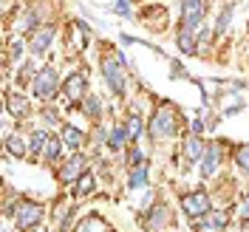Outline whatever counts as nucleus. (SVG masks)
Listing matches in <instances>:
<instances>
[{
    "label": "nucleus",
    "mask_w": 249,
    "mask_h": 232,
    "mask_svg": "<svg viewBox=\"0 0 249 232\" xmlns=\"http://www.w3.org/2000/svg\"><path fill=\"white\" fill-rule=\"evenodd\" d=\"M244 198H249V184H247V196H244Z\"/></svg>",
    "instance_id": "41"
},
{
    "label": "nucleus",
    "mask_w": 249,
    "mask_h": 232,
    "mask_svg": "<svg viewBox=\"0 0 249 232\" xmlns=\"http://www.w3.org/2000/svg\"><path fill=\"white\" fill-rule=\"evenodd\" d=\"M88 93L91 91H88V74L85 71L65 74V79H62V96H65V102H82Z\"/></svg>",
    "instance_id": "9"
},
{
    "label": "nucleus",
    "mask_w": 249,
    "mask_h": 232,
    "mask_svg": "<svg viewBox=\"0 0 249 232\" xmlns=\"http://www.w3.org/2000/svg\"><path fill=\"white\" fill-rule=\"evenodd\" d=\"M224 164V144L221 142H207V150H204L201 161H198V173L201 178H213Z\"/></svg>",
    "instance_id": "12"
},
{
    "label": "nucleus",
    "mask_w": 249,
    "mask_h": 232,
    "mask_svg": "<svg viewBox=\"0 0 249 232\" xmlns=\"http://www.w3.org/2000/svg\"><path fill=\"white\" fill-rule=\"evenodd\" d=\"M40 116H43V122H46V127H62V119H60V110L54 108L51 102H46L43 105V110H40Z\"/></svg>",
    "instance_id": "31"
},
{
    "label": "nucleus",
    "mask_w": 249,
    "mask_h": 232,
    "mask_svg": "<svg viewBox=\"0 0 249 232\" xmlns=\"http://www.w3.org/2000/svg\"><path fill=\"white\" fill-rule=\"evenodd\" d=\"M139 20L144 23V29L150 31H164L167 29V9L164 6H144V12L139 15Z\"/></svg>",
    "instance_id": "16"
},
{
    "label": "nucleus",
    "mask_w": 249,
    "mask_h": 232,
    "mask_svg": "<svg viewBox=\"0 0 249 232\" xmlns=\"http://www.w3.org/2000/svg\"><path fill=\"white\" fill-rule=\"evenodd\" d=\"M37 71H40V65H37V57H26V60L17 65V85L23 88V85H31V79L37 77Z\"/></svg>",
    "instance_id": "26"
},
{
    "label": "nucleus",
    "mask_w": 249,
    "mask_h": 232,
    "mask_svg": "<svg viewBox=\"0 0 249 232\" xmlns=\"http://www.w3.org/2000/svg\"><path fill=\"white\" fill-rule=\"evenodd\" d=\"M62 136H51L48 139V147H46V153H43V161L46 164H57L60 161V153H62Z\"/></svg>",
    "instance_id": "30"
},
{
    "label": "nucleus",
    "mask_w": 249,
    "mask_h": 232,
    "mask_svg": "<svg viewBox=\"0 0 249 232\" xmlns=\"http://www.w3.org/2000/svg\"><path fill=\"white\" fill-rule=\"evenodd\" d=\"M96 193V176H93L91 170H85L82 176H79L77 181H74V198H88V196H93Z\"/></svg>",
    "instance_id": "25"
},
{
    "label": "nucleus",
    "mask_w": 249,
    "mask_h": 232,
    "mask_svg": "<svg viewBox=\"0 0 249 232\" xmlns=\"http://www.w3.org/2000/svg\"><path fill=\"white\" fill-rule=\"evenodd\" d=\"M46 15H48V9H46L43 0H40V3H31L29 9L17 17V31H20V34H31V31H37L40 26H46L48 23Z\"/></svg>",
    "instance_id": "11"
},
{
    "label": "nucleus",
    "mask_w": 249,
    "mask_h": 232,
    "mask_svg": "<svg viewBox=\"0 0 249 232\" xmlns=\"http://www.w3.org/2000/svg\"><path fill=\"white\" fill-rule=\"evenodd\" d=\"M60 136H62L65 150H71V153L82 150V147H85V142H88V133H85L82 127H77V125H71V122H65L60 127Z\"/></svg>",
    "instance_id": "15"
},
{
    "label": "nucleus",
    "mask_w": 249,
    "mask_h": 232,
    "mask_svg": "<svg viewBox=\"0 0 249 232\" xmlns=\"http://www.w3.org/2000/svg\"><path fill=\"white\" fill-rule=\"evenodd\" d=\"M46 221V207L31 198H20L15 210V230L17 232H34Z\"/></svg>",
    "instance_id": "3"
},
{
    "label": "nucleus",
    "mask_w": 249,
    "mask_h": 232,
    "mask_svg": "<svg viewBox=\"0 0 249 232\" xmlns=\"http://www.w3.org/2000/svg\"><path fill=\"white\" fill-rule=\"evenodd\" d=\"M170 79H190L187 68H184L178 60H170Z\"/></svg>",
    "instance_id": "36"
},
{
    "label": "nucleus",
    "mask_w": 249,
    "mask_h": 232,
    "mask_svg": "<svg viewBox=\"0 0 249 232\" xmlns=\"http://www.w3.org/2000/svg\"><path fill=\"white\" fill-rule=\"evenodd\" d=\"M238 215H241V224L247 227V224H249V198H244V204L238 207Z\"/></svg>",
    "instance_id": "39"
},
{
    "label": "nucleus",
    "mask_w": 249,
    "mask_h": 232,
    "mask_svg": "<svg viewBox=\"0 0 249 232\" xmlns=\"http://www.w3.org/2000/svg\"><path fill=\"white\" fill-rule=\"evenodd\" d=\"M108 9L113 12V15L124 17V20H133V3H130V0H113Z\"/></svg>",
    "instance_id": "32"
},
{
    "label": "nucleus",
    "mask_w": 249,
    "mask_h": 232,
    "mask_svg": "<svg viewBox=\"0 0 249 232\" xmlns=\"http://www.w3.org/2000/svg\"><path fill=\"white\" fill-rule=\"evenodd\" d=\"M85 170H88V156L82 153V150H77V153H71L65 161H62L60 181H62V184H74V181H77Z\"/></svg>",
    "instance_id": "13"
},
{
    "label": "nucleus",
    "mask_w": 249,
    "mask_h": 232,
    "mask_svg": "<svg viewBox=\"0 0 249 232\" xmlns=\"http://www.w3.org/2000/svg\"><path fill=\"white\" fill-rule=\"evenodd\" d=\"M142 221H144V230L147 232H164L167 227H170V221H173V213H170V207L164 201H156L147 207V213L142 215Z\"/></svg>",
    "instance_id": "10"
},
{
    "label": "nucleus",
    "mask_w": 249,
    "mask_h": 232,
    "mask_svg": "<svg viewBox=\"0 0 249 232\" xmlns=\"http://www.w3.org/2000/svg\"><path fill=\"white\" fill-rule=\"evenodd\" d=\"M124 161H127V167L133 170V167H142V164L147 161V156L142 153L136 144H130V150H127V156H124Z\"/></svg>",
    "instance_id": "33"
},
{
    "label": "nucleus",
    "mask_w": 249,
    "mask_h": 232,
    "mask_svg": "<svg viewBox=\"0 0 249 232\" xmlns=\"http://www.w3.org/2000/svg\"><path fill=\"white\" fill-rule=\"evenodd\" d=\"M178 110L170 99H161L150 113V122H147V139L153 142H170L178 136Z\"/></svg>",
    "instance_id": "1"
},
{
    "label": "nucleus",
    "mask_w": 249,
    "mask_h": 232,
    "mask_svg": "<svg viewBox=\"0 0 249 232\" xmlns=\"http://www.w3.org/2000/svg\"><path fill=\"white\" fill-rule=\"evenodd\" d=\"M113 57H116V62L122 65L124 71H127V74H130V71H136V65H130V60L124 57V51H122V48H113Z\"/></svg>",
    "instance_id": "38"
},
{
    "label": "nucleus",
    "mask_w": 249,
    "mask_h": 232,
    "mask_svg": "<svg viewBox=\"0 0 249 232\" xmlns=\"http://www.w3.org/2000/svg\"><path fill=\"white\" fill-rule=\"evenodd\" d=\"M54 40H57V26H54V23L40 26L37 31H31L29 34V54L31 57H37V60H43L48 51H51Z\"/></svg>",
    "instance_id": "8"
},
{
    "label": "nucleus",
    "mask_w": 249,
    "mask_h": 232,
    "mask_svg": "<svg viewBox=\"0 0 249 232\" xmlns=\"http://www.w3.org/2000/svg\"><path fill=\"white\" fill-rule=\"evenodd\" d=\"M232 161H235V167L244 173V176H249V142L235 144L232 147Z\"/></svg>",
    "instance_id": "29"
},
{
    "label": "nucleus",
    "mask_w": 249,
    "mask_h": 232,
    "mask_svg": "<svg viewBox=\"0 0 249 232\" xmlns=\"http://www.w3.org/2000/svg\"><path fill=\"white\" fill-rule=\"evenodd\" d=\"M221 122V113H207V130H215Z\"/></svg>",
    "instance_id": "40"
},
{
    "label": "nucleus",
    "mask_w": 249,
    "mask_h": 232,
    "mask_svg": "<svg viewBox=\"0 0 249 232\" xmlns=\"http://www.w3.org/2000/svg\"><path fill=\"white\" fill-rule=\"evenodd\" d=\"M232 15H235V3H224L221 12H218L215 23H213V31H215V40H221L227 31L232 29Z\"/></svg>",
    "instance_id": "23"
},
{
    "label": "nucleus",
    "mask_w": 249,
    "mask_h": 232,
    "mask_svg": "<svg viewBox=\"0 0 249 232\" xmlns=\"http://www.w3.org/2000/svg\"><path fill=\"white\" fill-rule=\"evenodd\" d=\"M247 37H249V20H247Z\"/></svg>",
    "instance_id": "42"
},
{
    "label": "nucleus",
    "mask_w": 249,
    "mask_h": 232,
    "mask_svg": "<svg viewBox=\"0 0 249 232\" xmlns=\"http://www.w3.org/2000/svg\"><path fill=\"white\" fill-rule=\"evenodd\" d=\"M82 116L91 119L93 125L102 122V116H105V99H102L99 93H88V96L82 99Z\"/></svg>",
    "instance_id": "21"
},
{
    "label": "nucleus",
    "mask_w": 249,
    "mask_h": 232,
    "mask_svg": "<svg viewBox=\"0 0 249 232\" xmlns=\"http://www.w3.org/2000/svg\"><path fill=\"white\" fill-rule=\"evenodd\" d=\"M184 161L187 164H198L201 161V156H204V150H207V139L204 136H198V133H190L184 139Z\"/></svg>",
    "instance_id": "19"
},
{
    "label": "nucleus",
    "mask_w": 249,
    "mask_h": 232,
    "mask_svg": "<svg viewBox=\"0 0 249 232\" xmlns=\"http://www.w3.org/2000/svg\"><path fill=\"white\" fill-rule=\"evenodd\" d=\"M147 184H150V161H144L142 167H133L127 173V190L130 193L133 190H144Z\"/></svg>",
    "instance_id": "24"
},
{
    "label": "nucleus",
    "mask_w": 249,
    "mask_h": 232,
    "mask_svg": "<svg viewBox=\"0 0 249 232\" xmlns=\"http://www.w3.org/2000/svg\"><path fill=\"white\" fill-rule=\"evenodd\" d=\"M108 136H110V127L96 122V127H93V133H91V142L93 144H108Z\"/></svg>",
    "instance_id": "34"
},
{
    "label": "nucleus",
    "mask_w": 249,
    "mask_h": 232,
    "mask_svg": "<svg viewBox=\"0 0 249 232\" xmlns=\"http://www.w3.org/2000/svg\"><path fill=\"white\" fill-rule=\"evenodd\" d=\"M48 139H51V133H48V127H37V130H31L29 133V156L31 159H43L48 147Z\"/></svg>",
    "instance_id": "22"
},
{
    "label": "nucleus",
    "mask_w": 249,
    "mask_h": 232,
    "mask_svg": "<svg viewBox=\"0 0 249 232\" xmlns=\"http://www.w3.org/2000/svg\"><path fill=\"white\" fill-rule=\"evenodd\" d=\"M99 71H102V79H105V85L110 88V93L122 99L124 93H127V71L116 62V57L113 54H105L99 60Z\"/></svg>",
    "instance_id": "4"
},
{
    "label": "nucleus",
    "mask_w": 249,
    "mask_h": 232,
    "mask_svg": "<svg viewBox=\"0 0 249 232\" xmlns=\"http://www.w3.org/2000/svg\"><path fill=\"white\" fill-rule=\"evenodd\" d=\"M31 96L37 99V102H51V99H57V93L62 91V82H60V71L54 68V65H40V71H37V77L31 79L29 85Z\"/></svg>",
    "instance_id": "2"
},
{
    "label": "nucleus",
    "mask_w": 249,
    "mask_h": 232,
    "mask_svg": "<svg viewBox=\"0 0 249 232\" xmlns=\"http://www.w3.org/2000/svg\"><path fill=\"white\" fill-rule=\"evenodd\" d=\"M26 54H29V37H17V40H12L9 43V62L12 65H20V62L26 60Z\"/></svg>",
    "instance_id": "28"
},
{
    "label": "nucleus",
    "mask_w": 249,
    "mask_h": 232,
    "mask_svg": "<svg viewBox=\"0 0 249 232\" xmlns=\"http://www.w3.org/2000/svg\"><path fill=\"white\" fill-rule=\"evenodd\" d=\"M207 17V0H181L178 6V29L198 31Z\"/></svg>",
    "instance_id": "6"
},
{
    "label": "nucleus",
    "mask_w": 249,
    "mask_h": 232,
    "mask_svg": "<svg viewBox=\"0 0 249 232\" xmlns=\"http://www.w3.org/2000/svg\"><path fill=\"white\" fill-rule=\"evenodd\" d=\"M244 108H247V102H244V99L238 96V99H235L232 105H227V108L221 110V116H224V119H230V116H235V113H241Z\"/></svg>",
    "instance_id": "35"
},
{
    "label": "nucleus",
    "mask_w": 249,
    "mask_h": 232,
    "mask_svg": "<svg viewBox=\"0 0 249 232\" xmlns=\"http://www.w3.org/2000/svg\"><path fill=\"white\" fill-rule=\"evenodd\" d=\"M130 144V130H127V125L124 122H113L110 125V136H108V147L110 153H119V150H124Z\"/></svg>",
    "instance_id": "20"
},
{
    "label": "nucleus",
    "mask_w": 249,
    "mask_h": 232,
    "mask_svg": "<svg viewBox=\"0 0 249 232\" xmlns=\"http://www.w3.org/2000/svg\"><path fill=\"white\" fill-rule=\"evenodd\" d=\"M227 227H230V210L227 207H213L201 218L190 221L193 232H227Z\"/></svg>",
    "instance_id": "7"
},
{
    "label": "nucleus",
    "mask_w": 249,
    "mask_h": 232,
    "mask_svg": "<svg viewBox=\"0 0 249 232\" xmlns=\"http://www.w3.org/2000/svg\"><path fill=\"white\" fill-rule=\"evenodd\" d=\"M124 125H127V130H130V144H136L142 139V133H147V122H144V116L136 113V110H130L127 116H124Z\"/></svg>",
    "instance_id": "27"
},
{
    "label": "nucleus",
    "mask_w": 249,
    "mask_h": 232,
    "mask_svg": "<svg viewBox=\"0 0 249 232\" xmlns=\"http://www.w3.org/2000/svg\"><path fill=\"white\" fill-rule=\"evenodd\" d=\"M190 133L204 136V133H207V119H204V116H193V119H190Z\"/></svg>",
    "instance_id": "37"
},
{
    "label": "nucleus",
    "mask_w": 249,
    "mask_h": 232,
    "mask_svg": "<svg viewBox=\"0 0 249 232\" xmlns=\"http://www.w3.org/2000/svg\"><path fill=\"white\" fill-rule=\"evenodd\" d=\"M178 207H181V213H184L190 221H196V218H201L204 213H210L213 210V198H210V193L207 190H190V193H181L178 196Z\"/></svg>",
    "instance_id": "5"
},
{
    "label": "nucleus",
    "mask_w": 249,
    "mask_h": 232,
    "mask_svg": "<svg viewBox=\"0 0 249 232\" xmlns=\"http://www.w3.org/2000/svg\"><path fill=\"white\" fill-rule=\"evenodd\" d=\"M176 46H178V51L187 54V57H201V48H198V31L178 29L176 31Z\"/></svg>",
    "instance_id": "18"
},
{
    "label": "nucleus",
    "mask_w": 249,
    "mask_h": 232,
    "mask_svg": "<svg viewBox=\"0 0 249 232\" xmlns=\"http://www.w3.org/2000/svg\"><path fill=\"white\" fill-rule=\"evenodd\" d=\"M6 113L15 122H26L31 116V102L23 91H6Z\"/></svg>",
    "instance_id": "14"
},
{
    "label": "nucleus",
    "mask_w": 249,
    "mask_h": 232,
    "mask_svg": "<svg viewBox=\"0 0 249 232\" xmlns=\"http://www.w3.org/2000/svg\"><path fill=\"white\" fill-rule=\"evenodd\" d=\"M3 150L17 159V161H23L26 156H29V136H23V133H6V139H3Z\"/></svg>",
    "instance_id": "17"
}]
</instances>
